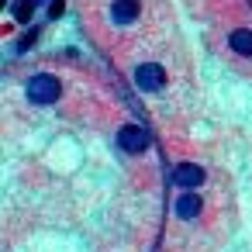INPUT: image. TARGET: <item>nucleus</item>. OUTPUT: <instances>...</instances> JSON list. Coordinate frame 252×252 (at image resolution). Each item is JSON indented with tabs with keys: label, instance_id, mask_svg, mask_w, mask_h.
Instances as JSON below:
<instances>
[{
	"label": "nucleus",
	"instance_id": "1",
	"mask_svg": "<svg viewBox=\"0 0 252 252\" xmlns=\"http://www.w3.org/2000/svg\"><path fill=\"white\" fill-rule=\"evenodd\" d=\"M59 94H63V87H59V80L49 76V73H38V76L28 80V97H32L35 104H52V100H59Z\"/></svg>",
	"mask_w": 252,
	"mask_h": 252
},
{
	"label": "nucleus",
	"instance_id": "2",
	"mask_svg": "<svg viewBox=\"0 0 252 252\" xmlns=\"http://www.w3.org/2000/svg\"><path fill=\"white\" fill-rule=\"evenodd\" d=\"M135 83H138V90L152 94V90H162V87H166V73H162V66L145 63V66L135 69Z\"/></svg>",
	"mask_w": 252,
	"mask_h": 252
},
{
	"label": "nucleus",
	"instance_id": "3",
	"mask_svg": "<svg viewBox=\"0 0 252 252\" xmlns=\"http://www.w3.org/2000/svg\"><path fill=\"white\" fill-rule=\"evenodd\" d=\"M118 145H121L125 152H145V149H149V135H145L138 125H125V128L118 131Z\"/></svg>",
	"mask_w": 252,
	"mask_h": 252
},
{
	"label": "nucleus",
	"instance_id": "4",
	"mask_svg": "<svg viewBox=\"0 0 252 252\" xmlns=\"http://www.w3.org/2000/svg\"><path fill=\"white\" fill-rule=\"evenodd\" d=\"M173 180H176L180 187H200L204 169H200V166H193V162H180V166L173 169Z\"/></svg>",
	"mask_w": 252,
	"mask_h": 252
},
{
	"label": "nucleus",
	"instance_id": "5",
	"mask_svg": "<svg viewBox=\"0 0 252 252\" xmlns=\"http://www.w3.org/2000/svg\"><path fill=\"white\" fill-rule=\"evenodd\" d=\"M111 18H114V25H131L138 18V0H114Z\"/></svg>",
	"mask_w": 252,
	"mask_h": 252
},
{
	"label": "nucleus",
	"instance_id": "6",
	"mask_svg": "<svg viewBox=\"0 0 252 252\" xmlns=\"http://www.w3.org/2000/svg\"><path fill=\"white\" fill-rule=\"evenodd\" d=\"M228 45H231V52H238V56H252V32H249V28L231 32Z\"/></svg>",
	"mask_w": 252,
	"mask_h": 252
},
{
	"label": "nucleus",
	"instance_id": "7",
	"mask_svg": "<svg viewBox=\"0 0 252 252\" xmlns=\"http://www.w3.org/2000/svg\"><path fill=\"white\" fill-rule=\"evenodd\" d=\"M176 214H180V218H197V214H200V197L183 193V197L176 200Z\"/></svg>",
	"mask_w": 252,
	"mask_h": 252
},
{
	"label": "nucleus",
	"instance_id": "8",
	"mask_svg": "<svg viewBox=\"0 0 252 252\" xmlns=\"http://www.w3.org/2000/svg\"><path fill=\"white\" fill-rule=\"evenodd\" d=\"M35 4H38V0H21V4H18V21H28V14H32Z\"/></svg>",
	"mask_w": 252,
	"mask_h": 252
}]
</instances>
